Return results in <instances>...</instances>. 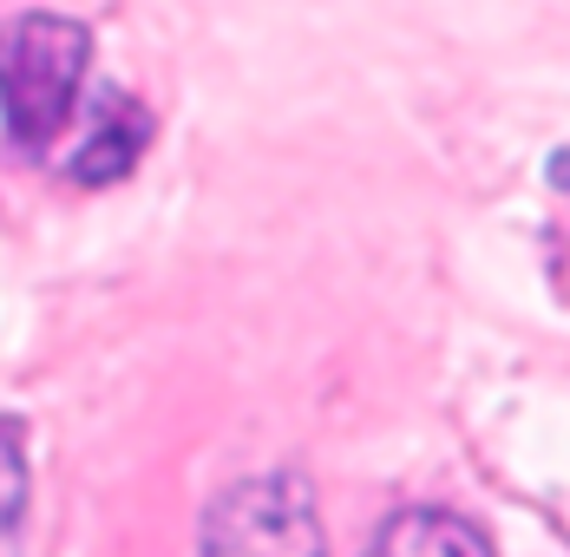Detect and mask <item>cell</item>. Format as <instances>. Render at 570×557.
Masks as SVG:
<instances>
[{
  "label": "cell",
  "instance_id": "1",
  "mask_svg": "<svg viewBox=\"0 0 570 557\" xmlns=\"http://www.w3.org/2000/svg\"><path fill=\"white\" fill-rule=\"evenodd\" d=\"M92 66V33L72 13H7L0 20V125L13 152H47L72 125Z\"/></svg>",
  "mask_w": 570,
  "mask_h": 557
},
{
  "label": "cell",
  "instance_id": "2",
  "mask_svg": "<svg viewBox=\"0 0 570 557\" xmlns=\"http://www.w3.org/2000/svg\"><path fill=\"white\" fill-rule=\"evenodd\" d=\"M204 551H322V518L302 479L229 486L204 518Z\"/></svg>",
  "mask_w": 570,
  "mask_h": 557
},
{
  "label": "cell",
  "instance_id": "3",
  "mask_svg": "<svg viewBox=\"0 0 570 557\" xmlns=\"http://www.w3.org/2000/svg\"><path fill=\"white\" fill-rule=\"evenodd\" d=\"M145 138H151L145 106H138V99H125V92H99L92 125H86V145L72 152V177H79V184H118L125 170L138 165Z\"/></svg>",
  "mask_w": 570,
  "mask_h": 557
},
{
  "label": "cell",
  "instance_id": "4",
  "mask_svg": "<svg viewBox=\"0 0 570 557\" xmlns=\"http://www.w3.org/2000/svg\"><path fill=\"white\" fill-rule=\"evenodd\" d=\"M374 551H465V557H485L492 538H485L479 525L453 518V511H400V518L381 525Z\"/></svg>",
  "mask_w": 570,
  "mask_h": 557
},
{
  "label": "cell",
  "instance_id": "5",
  "mask_svg": "<svg viewBox=\"0 0 570 557\" xmlns=\"http://www.w3.org/2000/svg\"><path fill=\"white\" fill-rule=\"evenodd\" d=\"M27 492H33V479H27L20 420H0V551L13 545V531H20V518H27Z\"/></svg>",
  "mask_w": 570,
  "mask_h": 557
}]
</instances>
